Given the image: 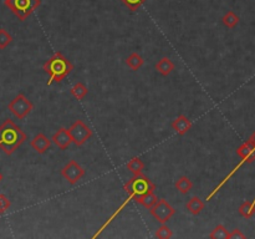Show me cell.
Segmentation results:
<instances>
[{
  "label": "cell",
  "instance_id": "cell-1",
  "mask_svg": "<svg viewBox=\"0 0 255 239\" xmlns=\"http://www.w3.org/2000/svg\"><path fill=\"white\" fill-rule=\"evenodd\" d=\"M25 139H27V135L11 120H6L0 126V148L6 155H11L19 146L24 143Z\"/></svg>",
  "mask_w": 255,
  "mask_h": 239
},
{
  "label": "cell",
  "instance_id": "cell-2",
  "mask_svg": "<svg viewBox=\"0 0 255 239\" xmlns=\"http://www.w3.org/2000/svg\"><path fill=\"white\" fill-rule=\"evenodd\" d=\"M74 66L61 53H55L46 63L44 64V71L50 77V81L48 85L53 82H60L67 76L72 71Z\"/></svg>",
  "mask_w": 255,
  "mask_h": 239
},
{
  "label": "cell",
  "instance_id": "cell-3",
  "mask_svg": "<svg viewBox=\"0 0 255 239\" xmlns=\"http://www.w3.org/2000/svg\"><path fill=\"white\" fill-rule=\"evenodd\" d=\"M156 189V184L151 179H148L145 174H134L129 181L125 183V191L128 193L131 198L137 202L138 198L145 196L146 193L153 192Z\"/></svg>",
  "mask_w": 255,
  "mask_h": 239
},
{
  "label": "cell",
  "instance_id": "cell-4",
  "mask_svg": "<svg viewBox=\"0 0 255 239\" xmlns=\"http://www.w3.org/2000/svg\"><path fill=\"white\" fill-rule=\"evenodd\" d=\"M41 0H5V5L20 19L27 20L40 6Z\"/></svg>",
  "mask_w": 255,
  "mask_h": 239
},
{
  "label": "cell",
  "instance_id": "cell-5",
  "mask_svg": "<svg viewBox=\"0 0 255 239\" xmlns=\"http://www.w3.org/2000/svg\"><path fill=\"white\" fill-rule=\"evenodd\" d=\"M68 131L72 137V142L76 146H82L92 136V130L81 120L75 121L68 129Z\"/></svg>",
  "mask_w": 255,
  "mask_h": 239
},
{
  "label": "cell",
  "instance_id": "cell-6",
  "mask_svg": "<svg viewBox=\"0 0 255 239\" xmlns=\"http://www.w3.org/2000/svg\"><path fill=\"white\" fill-rule=\"evenodd\" d=\"M32 102L28 100L23 94H19L10 103H9V110L14 113L18 118L23 120L27 117L32 111Z\"/></svg>",
  "mask_w": 255,
  "mask_h": 239
},
{
  "label": "cell",
  "instance_id": "cell-7",
  "mask_svg": "<svg viewBox=\"0 0 255 239\" xmlns=\"http://www.w3.org/2000/svg\"><path fill=\"white\" fill-rule=\"evenodd\" d=\"M150 212L159 223L163 224L167 223V222L171 219V217L176 213V209H174L167 201L159 200L152 208H151Z\"/></svg>",
  "mask_w": 255,
  "mask_h": 239
},
{
  "label": "cell",
  "instance_id": "cell-8",
  "mask_svg": "<svg viewBox=\"0 0 255 239\" xmlns=\"http://www.w3.org/2000/svg\"><path fill=\"white\" fill-rule=\"evenodd\" d=\"M61 174L70 184H76L85 176V170L76 161L71 160L61 170Z\"/></svg>",
  "mask_w": 255,
  "mask_h": 239
},
{
  "label": "cell",
  "instance_id": "cell-9",
  "mask_svg": "<svg viewBox=\"0 0 255 239\" xmlns=\"http://www.w3.org/2000/svg\"><path fill=\"white\" fill-rule=\"evenodd\" d=\"M53 142L60 148V150H66V148H68V146L72 143V137L71 135H70V131L64 129V127L59 129L58 131L54 134Z\"/></svg>",
  "mask_w": 255,
  "mask_h": 239
},
{
  "label": "cell",
  "instance_id": "cell-10",
  "mask_svg": "<svg viewBox=\"0 0 255 239\" xmlns=\"http://www.w3.org/2000/svg\"><path fill=\"white\" fill-rule=\"evenodd\" d=\"M237 155L242 158L244 163H252L253 161H255V146L250 139H248L237 148Z\"/></svg>",
  "mask_w": 255,
  "mask_h": 239
},
{
  "label": "cell",
  "instance_id": "cell-11",
  "mask_svg": "<svg viewBox=\"0 0 255 239\" xmlns=\"http://www.w3.org/2000/svg\"><path fill=\"white\" fill-rule=\"evenodd\" d=\"M30 145H32V147L34 148L37 153H41L42 155V153H45L50 148L51 141L48 137L45 136L44 134H39L32 138V141L30 142Z\"/></svg>",
  "mask_w": 255,
  "mask_h": 239
},
{
  "label": "cell",
  "instance_id": "cell-12",
  "mask_svg": "<svg viewBox=\"0 0 255 239\" xmlns=\"http://www.w3.org/2000/svg\"><path fill=\"white\" fill-rule=\"evenodd\" d=\"M172 127H173V130L177 134L183 136V135H186L191 130V127H192V121L184 115H181L172 122Z\"/></svg>",
  "mask_w": 255,
  "mask_h": 239
},
{
  "label": "cell",
  "instance_id": "cell-13",
  "mask_svg": "<svg viewBox=\"0 0 255 239\" xmlns=\"http://www.w3.org/2000/svg\"><path fill=\"white\" fill-rule=\"evenodd\" d=\"M156 70H157L160 75H163V76H168L172 71L174 70L173 61L168 58L160 59V60L156 64Z\"/></svg>",
  "mask_w": 255,
  "mask_h": 239
},
{
  "label": "cell",
  "instance_id": "cell-14",
  "mask_svg": "<svg viewBox=\"0 0 255 239\" xmlns=\"http://www.w3.org/2000/svg\"><path fill=\"white\" fill-rule=\"evenodd\" d=\"M204 202L198 197H192L188 201L187 205H186V208L188 209V212H190L191 214H193V216H198V214L204 209Z\"/></svg>",
  "mask_w": 255,
  "mask_h": 239
},
{
  "label": "cell",
  "instance_id": "cell-15",
  "mask_svg": "<svg viewBox=\"0 0 255 239\" xmlns=\"http://www.w3.org/2000/svg\"><path fill=\"white\" fill-rule=\"evenodd\" d=\"M174 186H176V188L178 189L179 192L183 193V195H186V193L191 192L193 188V182L191 181L188 177L186 176H182L179 177L178 179L176 181V183H174Z\"/></svg>",
  "mask_w": 255,
  "mask_h": 239
},
{
  "label": "cell",
  "instance_id": "cell-16",
  "mask_svg": "<svg viewBox=\"0 0 255 239\" xmlns=\"http://www.w3.org/2000/svg\"><path fill=\"white\" fill-rule=\"evenodd\" d=\"M126 64L131 70L137 71L141 66L143 65V64H145V60H143L142 56L138 55L137 53H132L131 55L126 59Z\"/></svg>",
  "mask_w": 255,
  "mask_h": 239
},
{
  "label": "cell",
  "instance_id": "cell-17",
  "mask_svg": "<svg viewBox=\"0 0 255 239\" xmlns=\"http://www.w3.org/2000/svg\"><path fill=\"white\" fill-rule=\"evenodd\" d=\"M158 201L159 200H158L157 196L155 195V192H150V193H146V195L142 196L141 198H138V200H137V203H140L141 205H143V207L147 208V209H151V208H152Z\"/></svg>",
  "mask_w": 255,
  "mask_h": 239
},
{
  "label": "cell",
  "instance_id": "cell-18",
  "mask_svg": "<svg viewBox=\"0 0 255 239\" xmlns=\"http://www.w3.org/2000/svg\"><path fill=\"white\" fill-rule=\"evenodd\" d=\"M239 214L244 218H252L255 214V202H250V201L243 202L239 207Z\"/></svg>",
  "mask_w": 255,
  "mask_h": 239
},
{
  "label": "cell",
  "instance_id": "cell-19",
  "mask_svg": "<svg viewBox=\"0 0 255 239\" xmlns=\"http://www.w3.org/2000/svg\"><path fill=\"white\" fill-rule=\"evenodd\" d=\"M70 92H71V95L76 100H84L85 96H86L87 92H89V90H87L86 85H85L84 82H77V84H75L74 86L71 87Z\"/></svg>",
  "mask_w": 255,
  "mask_h": 239
},
{
  "label": "cell",
  "instance_id": "cell-20",
  "mask_svg": "<svg viewBox=\"0 0 255 239\" xmlns=\"http://www.w3.org/2000/svg\"><path fill=\"white\" fill-rule=\"evenodd\" d=\"M127 169L133 174H140L142 173L143 169H145V163H143V161L140 157H133L127 163Z\"/></svg>",
  "mask_w": 255,
  "mask_h": 239
},
{
  "label": "cell",
  "instance_id": "cell-21",
  "mask_svg": "<svg viewBox=\"0 0 255 239\" xmlns=\"http://www.w3.org/2000/svg\"><path fill=\"white\" fill-rule=\"evenodd\" d=\"M222 21H223V24L226 28L233 29V28L237 27L238 23H239V16H238L234 11H228V13L223 16Z\"/></svg>",
  "mask_w": 255,
  "mask_h": 239
},
{
  "label": "cell",
  "instance_id": "cell-22",
  "mask_svg": "<svg viewBox=\"0 0 255 239\" xmlns=\"http://www.w3.org/2000/svg\"><path fill=\"white\" fill-rule=\"evenodd\" d=\"M212 239H229V232L226 231V228L222 224H219L218 227L214 228V231H212L211 233Z\"/></svg>",
  "mask_w": 255,
  "mask_h": 239
},
{
  "label": "cell",
  "instance_id": "cell-23",
  "mask_svg": "<svg viewBox=\"0 0 255 239\" xmlns=\"http://www.w3.org/2000/svg\"><path fill=\"white\" fill-rule=\"evenodd\" d=\"M156 237L159 239H168L173 237V233H172L171 229L166 226V223H163L157 229V232H156Z\"/></svg>",
  "mask_w": 255,
  "mask_h": 239
},
{
  "label": "cell",
  "instance_id": "cell-24",
  "mask_svg": "<svg viewBox=\"0 0 255 239\" xmlns=\"http://www.w3.org/2000/svg\"><path fill=\"white\" fill-rule=\"evenodd\" d=\"M13 41V37L6 30L0 29V49H5L10 42Z\"/></svg>",
  "mask_w": 255,
  "mask_h": 239
},
{
  "label": "cell",
  "instance_id": "cell-25",
  "mask_svg": "<svg viewBox=\"0 0 255 239\" xmlns=\"http://www.w3.org/2000/svg\"><path fill=\"white\" fill-rule=\"evenodd\" d=\"M121 1L129 9V10L136 11L141 5H143L147 0H121Z\"/></svg>",
  "mask_w": 255,
  "mask_h": 239
},
{
  "label": "cell",
  "instance_id": "cell-26",
  "mask_svg": "<svg viewBox=\"0 0 255 239\" xmlns=\"http://www.w3.org/2000/svg\"><path fill=\"white\" fill-rule=\"evenodd\" d=\"M10 207V201L4 195H0V213H4Z\"/></svg>",
  "mask_w": 255,
  "mask_h": 239
},
{
  "label": "cell",
  "instance_id": "cell-27",
  "mask_svg": "<svg viewBox=\"0 0 255 239\" xmlns=\"http://www.w3.org/2000/svg\"><path fill=\"white\" fill-rule=\"evenodd\" d=\"M245 236L242 233L240 229H234V231L229 232V239H244Z\"/></svg>",
  "mask_w": 255,
  "mask_h": 239
},
{
  "label": "cell",
  "instance_id": "cell-28",
  "mask_svg": "<svg viewBox=\"0 0 255 239\" xmlns=\"http://www.w3.org/2000/svg\"><path fill=\"white\" fill-rule=\"evenodd\" d=\"M250 141H252V143H253V145H254L255 146V132H254V134H253L252 135V136H250Z\"/></svg>",
  "mask_w": 255,
  "mask_h": 239
},
{
  "label": "cell",
  "instance_id": "cell-29",
  "mask_svg": "<svg viewBox=\"0 0 255 239\" xmlns=\"http://www.w3.org/2000/svg\"><path fill=\"white\" fill-rule=\"evenodd\" d=\"M0 181H1V174H0Z\"/></svg>",
  "mask_w": 255,
  "mask_h": 239
}]
</instances>
